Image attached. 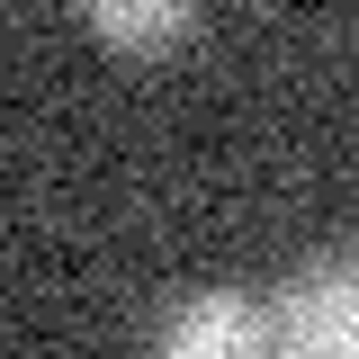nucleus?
Returning a JSON list of instances; mask_svg holds the SVG:
<instances>
[{"instance_id": "nucleus-1", "label": "nucleus", "mask_w": 359, "mask_h": 359, "mask_svg": "<svg viewBox=\"0 0 359 359\" xmlns=\"http://www.w3.org/2000/svg\"><path fill=\"white\" fill-rule=\"evenodd\" d=\"M269 359H359V252H323L278 278Z\"/></svg>"}, {"instance_id": "nucleus-2", "label": "nucleus", "mask_w": 359, "mask_h": 359, "mask_svg": "<svg viewBox=\"0 0 359 359\" xmlns=\"http://www.w3.org/2000/svg\"><path fill=\"white\" fill-rule=\"evenodd\" d=\"M153 359H269V306H252L243 287H198L153 332Z\"/></svg>"}, {"instance_id": "nucleus-3", "label": "nucleus", "mask_w": 359, "mask_h": 359, "mask_svg": "<svg viewBox=\"0 0 359 359\" xmlns=\"http://www.w3.org/2000/svg\"><path fill=\"white\" fill-rule=\"evenodd\" d=\"M90 36L126 45V54H162V45L198 36V9H189V0H99V9H90Z\"/></svg>"}]
</instances>
